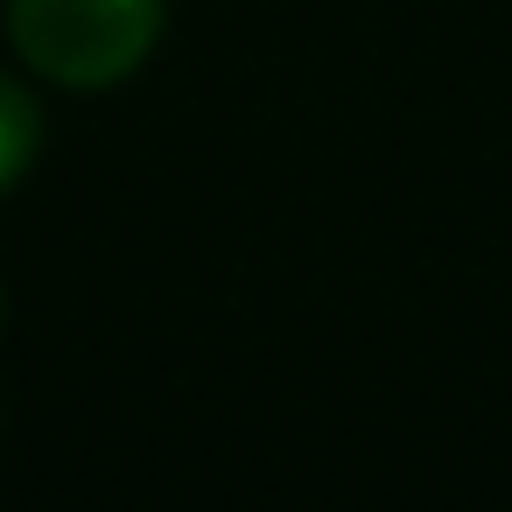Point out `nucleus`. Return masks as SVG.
I'll list each match as a JSON object with an SVG mask.
<instances>
[{
    "mask_svg": "<svg viewBox=\"0 0 512 512\" xmlns=\"http://www.w3.org/2000/svg\"><path fill=\"white\" fill-rule=\"evenodd\" d=\"M43 155V106L22 78L0 71V197H8Z\"/></svg>",
    "mask_w": 512,
    "mask_h": 512,
    "instance_id": "f03ea898",
    "label": "nucleus"
},
{
    "mask_svg": "<svg viewBox=\"0 0 512 512\" xmlns=\"http://www.w3.org/2000/svg\"><path fill=\"white\" fill-rule=\"evenodd\" d=\"M0 316H8V309H0Z\"/></svg>",
    "mask_w": 512,
    "mask_h": 512,
    "instance_id": "7ed1b4c3",
    "label": "nucleus"
},
{
    "mask_svg": "<svg viewBox=\"0 0 512 512\" xmlns=\"http://www.w3.org/2000/svg\"><path fill=\"white\" fill-rule=\"evenodd\" d=\"M169 22V0H8L15 57L64 92H113L127 85Z\"/></svg>",
    "mask_w": 512,
    "mask_h": 512,
    "instance_id": "f257e3e1",
    "label": "nucleus"
}]
</instances>
